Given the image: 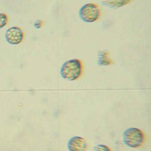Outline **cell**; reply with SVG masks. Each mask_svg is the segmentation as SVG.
<instances>
[{
  "mask_svg": "<svg viewBox=\"0 0 151 151\" xmlns=\"http://www.w3.org/2000/svg\"><path fill=\"white\" fill-rule=\"evenodd\" d=\"M93 150L96 151H110L111 149L109 147L103 145H98L93 147Z\"/></svg>",
  "mask_w": 151,
  "mask_h": 151,
  "instance_id": "obj_9",
  "label": "cell"
},
{
  "mask_svg": "<svg viewBox=\"0 0 151 151\" xmlns=\"http://www.w3.org/2000/svg\"><path fill=\"white\" fill-rule=\"evenodd\" d=\"M122 140L124 144L128 147L132 148H139L145 142V134L142 130L138 128H128L123 133Z\"/></svg>",
  "mask_w": 151,
  "mask_h": 151,
  "instance_id": "obj_2",
  "label": "cell"
},
{
  "mask_svg": "<svg viewBox=\"0 0 151 151\" xmlns=\"http://www.w3.org/2000/svg\"><path fill=\"white\" fill-rule=\"evenodd\" d=\"M8 17L6 14H0V29L6 26L8 22Z\"/></svg>",
  "mask_w": 151,
  "mask_h": 151,
  "instance_id": "obj_8",
  "label": "cell"
},
{
  "mask_svg": "<svg viewBox=\"0 0 151 151\" xmlns=\"http://www.w3.org/2000/svg\"><path fill=\"white\" fill-rule=\"evenodd\" d=\"M79 16L84 22L92 23L99 19L101 16L100 8L95 3H89L85 5L79 12Z\"/></svg>",
  "mask_w": 151,
  "mask_h": 151,
  "instance_id": "obj_3",
  "label": "cell"
},
{
  "mask_svg": "<svg viewBox=\"0 0 151 151\" xmlns=\"http://www.w3.org/2000/svg\"><path fill=\"white\" fill-rule=\"evenodd\" d=\"M6 40L11 45L20 44L24 38V33L18 27H13L7 30L5 35Z\"/></svg>",
  "mask_w": 151,
  "mask_h": 151,
  "instance_id": "obj_4",
  "label": "cell"
},
{
  "mask_svg": "<svg viewBox=\"0 0 151 151\" xmlns=\"http://www.w3.org/2000/svg\"><path fill=\"white\" fill-rule=\"evenodd\" d=\"M68 148L70 151H85L88 149V145L85 139L75 136L69 140L68 143Z\"/></svg>",
  "mask_w": 151,
  "mask_h": 151,
  "instance_id": "obj_5",
  "label": "cell"
},
{
  "mask_svg": "<svg viewBox=\"0 0 151 151\" xmlns=\"http://www.w3.org/2000/svg\"><path fill=\"white\" fill-rule=\"evenodd\" d=\"M110 52L108 51H99L98 52V60L99 66H108L114 63L113 60L109 57Z\"/></svg>",
  "mask_w": 151,
  "mask_h": 151,
  "instance_id": "obj_6",
  "label": "cell"
},
{
  "mask_svg": "<svg viewBox=\"0 0 151 151\" xmlns=\"http://www.w3.org/2000/svg\"><path fill=\"white\" fill-rule=\"evenodd\" d=\"M43 24V22L41 21H37L34 24V26L37 29H40L42 27Z\"/></svg>",
  "mask_w": 151,
  "mask_h": 151,
  "instance_id": "obj_10",
  "label": "cell"
},
{
  "mask_svg": "<svg viewBox=\"0 0 151 151\" xmlns=\"http://www.w3.org/2000/svg\"><path fill=\"white\" fill-rule=\"evenodd\" d=\"M132 1H106L102 4L110 8L120 7L131 2Z\"/></svg>",
  "mask_w": 151,
  "mask_h": 151,
  "instance_id": "obj_7",
  "label": "cell"
},
{
  "mask_svg": "<svg viewBox=\"0 0 151 151\" xmlns=\"http://www.w3.org/2000/svg\"><path fill=\"white\" fill-rule=\"evenodd\" d=\"M83 65L81 60L73 59L65 62L60 70L62 77L68 81H76L79 79L83 74Z\"/></svg>",
  "mask_w": 151,
  "mask_h": 151,
  "instance_id": "obj_1",
  "label": "cell"
}]
</instances>
